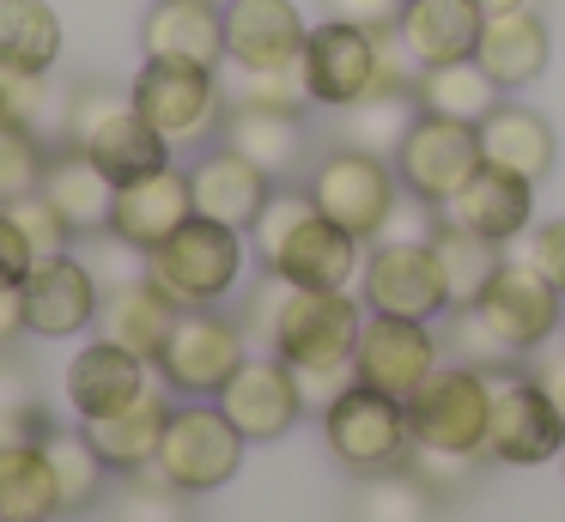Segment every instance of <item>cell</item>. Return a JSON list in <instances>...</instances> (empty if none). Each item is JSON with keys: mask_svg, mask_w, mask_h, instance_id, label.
Instances as JSON below:
<instances>
[{"mask_svg": "<svg viewBox=\"0 0 565 522\" xmlns=\"http://www.w3.org/2000/svg\"><path fill=\"white\" fill-rule=\"evenodd\" d=\"M237 322L249 334V352H274L298 376H353L365 298H353V291L286 286V279L262 274V286H249Z\"/></svg>", "mask_w": 565, "mask_h": 522, "instance_id": "6da1fadb", "label": "cell"}, {"mask_svg": "<svg viewBox=\"0 0 565 522\" xmlns=\"http://www.w3.org/2000/svg\"><path fill=\"white\" fill-rule=\"evenodd\" d=\"M249 249H256L262 274L286 279V286H317V291H347L365 267V243L341 231L310 189H274L262 219L249 225Z\"/></svg>", "mask_w": 565, "mask_h": 522, "instance_id": "7a4b0ae2", "label": "cell"}, {"mask_svg": "<svg viewBox=\"0 0 565 522\" xmlns=\"http://www.w3.org/2000/svg\"><path fill=\"white\" fill-rule=\"evenodd\" d=\"M310 104L322 109H353L365 97L383 92H414V55L402 49L395 31H359L347 19H322L310 24L305 55H298Z\"/></svg>", "mask_w": 565, "mask_h": 522, "instance_id": "3957f363", "label": "cell"}, {"mask_svg": "<svg viewBox=\"0 0 565 522\" xmlns=\"http://www.w3.org/2000/svg\"><path fill=\"white\" fill-rule=\"evenodd\" d=\"M244 267H249V231L213 225L201 213L147 255V279L177 310H213L225 291H237Z\"/></svg>", "mask_w": 565, "mask_h": 522, "instance_id": "277c9868", "label": "cell"}, {"mask_svg": "<svg viewBox=\"0 0 565 522\" xmlns=\"http://www.w3.org/2000/svg\"><path fill=\"white\" fill-rule=\"evenodd\" d=\"M322 437H329V456L341 461L353 480L371 473H395L414 456V425H407V401L383 395L371 383H347L341 395L322 407Z\"/></svg>", "mask_w": 565, "mask_h": 522, "instance_id": "5b68a950", "label": "cell"}, {"mask_svg": "<svg viewBox=\"0 0 565 522\" xmlns=\"http://www.w3.org/2000/svg\"><path fill=\"white\" fill-rule=\"evenodd\" d=\"M135 109L159 128V140L171 152H189V146H207L225 121V85L220 73L189 67V61H147L128 85Z\"/></svg>", "mask_w": 565, "mask_h": 522, "instance_id": "8992f818", "label": "cell"}, {"mask_svg": "<svg viewBox=\"0 0 565 522\" xmlns=\"http://www.w3.org/2000/svg\"><path fill=\"white\" fill-rule=\"evenodd\" d=\"M249 359V334L237 316H220V310H183L164 340V352L152 359L159 383L171 395H189V401H220V388L244 371Z\"/></svg>", "mask_w": 565, "mask_h": 522, "instance_id": "52a82bcc", "label": "cell"}, {"mask_svg": "<svg viewBox=\"0 0 565 522\" xmlns=\"http://www.w3.org/2000/svg\"><path fill=\"white\" fill-rule=\"evenodd\" d=\"M244 444L249 437L225 419L220 401H189V407H171V425H164V444L152 468L177 486V492L201 498L220 492L237 468H244Z\"/></svg>", "mask_w": 565, "mask_h": 522, "instance_id": "ba28073f", "label": "cell"}, {"mask_svg": "<svg viewBox=\"0 0 565 522\" xmlns=\"http://www.w3.org/2000/svg\"><path fill=\"white\" fill-rule=\"evenodd\" d=\"M395 177H402V189L414 194L419 206H431L438 213L444 201H456V194L468 189V177H475L487 158H480V128L475 121H456V116H431V109H419L414 128L402 134V146H395Z\"/></svg>", "mask_w": 565, "mask_h": 522, "instance_id": "9c48e42d", "label": "cell"}, {"mask_svg": "<svg viewBox=\"0 0 565 522\" xmlns=\"http://www.w3.org/2000/svg\"><path fill=\"white\" fill-rule=\"evenodd\" d=\"M487 419H492V376L450 359L407 395V425H414V444L426 449L487 456Z\"/></svg>", "mask_w": 565, "mask_h": 522, "instance_id": "30bf717a", "label": "cell"}, {"mask_svg": "<svg viewBox=\"0 0 565 522\" xmlns=\"http://www.w3.org/2000/svg\"><path fill=\"white\" fill-rule=\"evenodd\" d=\"M310 201H317L341 231H353L359 243H377L383 225L395 219V206H402V177H395L390 158L334 146V152L310 170Z\"/></svg>", "mask_w": 565, "mask_h": 522, "instance_id": "8fae6325", "label": "cell"}, {"mask_svg": "<svg viewBox=\"0 0 565 522\" xmlns=\"http://www.w3.org/2000/svg\"><path fill=\"white\" fill-rule=\"evenodd\" d=\"M359 298H365V310L414 316V322L444 316L450 310V286H444V262H438V249H431V237L371 243L365 267H359Z\"/></svg>", "mask_w": 565, "mask_h": 522, "instance_id": "7c38bea8", "label": "cell"}, {"mask_svg": "<svg viewBox=\"0 0 565 522\" xmlns=\"http://www.w3.org/2000/svg\"><path fill=\"white\" fill-rule=\"evenodd\" d=\"M487 456L504 468H535V461L565 456V419L553 401L529 383V371L492 376V419H487Z\"/></svg>", "mask_w": 565, "mask_h": 522, "instance_id": "4fadbf2b", "label": "cell"}, {"mask_svg": "<svg viewBox=\"0 0 565 522\" xmlns=\"http://www.w3.org/2000/svg\"><path fill=\"white\" fill-rule=\"evenodd\" d=\"M480 316L492 322V334L504 340V347H516L529 359L535 347H547L553 334H559V322H565V291L553 286L547 274H541L529 255H511V262L492 274V286L480 291V303H475Z\"/></svg>", "mask_w": 565, "mask_h": 522, "instance_id": "5bb4252c", "label": "cell"}, {"mask_svg": "<svg viewBox=\"0 0 565 522\" xmlns=\"http://www.w3.org/2000/svg\"><path fill=\"white\" fill-rule=\"evenodd\" d=\"M444 364V347L431 334V322H414V316H383L371 310L365 328H359V347H353V376L383 395L407 401L431 371Z\"/></svg>", "mask_w": 565, "mask_h": 522, "instance_id": "9a60e30c", "label": "cell"}, {"mask_svg": "<svg viewBox=\"0 0 565 522\" xmlns=\"http://www.w3.org/2000/svg\"><path fill=\"white\" fill-rule=\"evenodd\" d=\"M98 303H104V279L86 267L79 249L50 255L25 274V328L38 340H74L86 328H98Z\"/></svg>", "mask_w": 565, "mask_h": 522, "instance_id": "2e32d148", "label": "cell"}, {"mask_svg": "<svg viewBox=\"0 0 565 522\" xmlns=\"http://www.w3.org/2000/svg\"><path fill=\"white\" fill-rule=\"evenodd\" d=\"M220 407L249 444H274V437H286L310 413L305 388H298V371L286 359H274V352H249L244 371L220 388Z\"/></svg>", "mask_w": 565, "mask_h": 522, "instance_id": "e0dca14e", "label": "cell"}, {"mask_svg": "<svg viewBox=\"0 0 565 522\" xmlns=\"http://www.w3.org/2000/svg\"><path fill=\"white\" fill-rule=\"evenodd\" d=\"M189 219H195V194H189V170H177V158L140 182H122L110 206V231L140 255H152L164 237H177Z\"/></svg>", "mask_w": 565, "mask_h": 522, "instance_id": "ac0fdd59", "label": "cell"}, {"mask_svg": "<svg viewBox=\"0 0 565 522\" xmlns=\"http://www.w3.org/2000/svg\"><path fill=\"white\" fill-rule=\"evenodd\" d=\"M189 194H195L201 219L232 225V231H249L262 219V206H268V194H274V177L220 140V146H207V152L189 164Z\"/></svg>", "mask_w": 565, "mask_h": 522, "instance_id": "d6986e66", "label": "cell"}, {"mask_svg": "<svg viewBox=\"0 0 565 522\" xmlns=\"http://www.w3.org/2000/svg\"><path fill=\"white\" fill-rule=\"evenodd\" d=\"M305 36L298 0H225V67H298Z\"/></svg>", "mask_w": 565, "mask_h": 522, "instance_id": "ffe728a7", "label": "cell"}, {"mask_svg": "<svg viewBox=\"0 0 565 522\" xmlns=\"http://www.w3.org/2000/svg\"><path fill=\"white\" fill-rule=\"evenodd\" d=\"M62 388H67V407H74L79 425H86V419H104V413L128 407L140 388H152V364L98 334V340H86V347L67 359Z\"/></svg>", "mask_w": 565, "mask_h": 522, "instance_id": "44dd1931", "label": "cell"}, {"mask_svg": "<svg viewBox=\"0 0 565 522\" xmlns=\"http://www.w3.org/2000/svg\"><path fill=\"white\" fill-rule=\"evenodd\" d=\"M147 61H189V67H225V7L213 0H152L140 19Z\"/></svg>", "mask_w": 565, "mask_h": 522, "instance_id": "7402d4cb", "label": "cell"}, {"mask_svg": "<svg viewBox=\"0 0 565 522\" xmlns=\"http://www.w3.org/2000/svg\"><path fill=\"white\" fill-rule=\"evenodd\" d=\"M438 219H450V225H462V231H480V237H492V243H516L535 225V182L480 164L475 177H468V189L438 206Z\"/></svg>", "mask_w": 565, "mask_h": 522, "instance_id": "603a6c76", "label": "cell"}, {"mask_svg": "<svg viewBox=\"0 0 565 522\" xmlns=\"http://www.w3.org/2000/svg\"><path fill=\"white\" fill-rule=\"evenodd\" d=\"M480 24H487V12L475 0H407L395 36L414 55V67H450V61H475Z\"/></svg>", "mask_w": 565, "mask_h": 522, "instance_id": "cb8c5ba5", "label": "cell"}, {"mask_svg": "<svg viewBox=\"0 0 565 522\" xmlns=\"http://www.w3.org/2000/svg\"><path fill=\"white\" fill-rule=\"evenodd\" d=\"M164 425H171V388L152 383L140 388L128 407L104 413V419H86V437L110 473H135V468H152L159 461V444H164Z\"/></svg>", "mask_w": 565, "mask_h": 522, "instance_id": "d4e9b609", "label": "cell"}, {"mask_svg": "<svg viewBox=\"0 0 565 522\" xmlns=\"http://www.w3.org/2000/svg\"><path fill=\"white\" fill-rule=\"evenodd\" d=\"M67 146H79V152H86L92 164H98L104 177L116 182V189H122V182L152 177V170H164V164L177 158L171 146L159 140V128H152V121L135 109V97H128L122 109H110L98 128H86L79 140H67Z\"/></svg>", "mask_w": 565, "mask_h": 522, "instance_id": "484cf974", "label": "cell"}, {"mask_svg": "<svg viewBox=\"0 0 565 522\" xmlns=\"http://www.w3.org/2000/svg\"><path fill=\"white\" fill-rule=\"evenodd\" d=\"M177 303L164 298L159 286H152L147 274H135V279H116V286H104V303H98V334L104 340H116V347H128L135 359H159L164 352V340H171V328H177Z\"/></svg>", "mask_w": 565, "mask_h": 522, "instance_id": "4316f807", "label": "cell"}, {"mask_svg": "<svg viewBox=\"0 0 565 522\" xmlns=\"http://www.w3.org/2000/svg\"><path fill=\"white\" fill-rule=\"evenodd\" d=\"M480 73L499 85L504 97L535 85L547 73V24H541L535 7H516V12H492L480 24V49H475Z\"/></svg>", "mask_w": 565, "mask_h": 522, "instance_id": "83f0119b", "label": "cell"}, {"mask_svg": "<svg viewBox=\"0 0 565 522\" xmlns=\"http://www.w3.org/2000/svg\"><path fill=\"white\" fill-rule=\"evenodd\" d=\"M480 128V158H487L492 170H511V177H529V182H541L553 170V128H547V116L541 109H529V104H516V97H504L492 116H480L475 121Z\"/></svg>", "mask_w": 565, "mask_h": 522, "instance_id": "f1b7e54d", "label": "cell"}, {"mask_svg": "<svg viewBox=\"0 0 565 522\" xmlns=\"http://www.w3.org/2000/svg\"><path fill=\"white\" fill-rule=\"evenodd\" d=\"M43 194H50V206L67 219V225L79 231V237H98V231H110V206H116V182L104 177L98 164H92L79 146H50V170H43Z\"/></svg>", "mask_w": 565, "mask_h": 522, "instance_id": "f546056e", "label": "cell"}, {"mask_svg": "<svg viewBox=\"0 0 565 522\" xmlns=\"http://www.w3.org/2000/svg\"><path fill=\"white\" fill-rule=\"evenodd\" d=\"M220 140L232 146V152H244L249 164H262L268 177H286V170L305 164V128H298V116H286V109L225 104Z\"/></svg>", "mask_w": 565, "mask_h": 522, "instance_id": "4dcf8cb0", "label": "cell"}, {"mask_svg": "<svg viewBox=\"0 0 565 522\" xmlns=\"http://www.w3.org/2000/svg\"><path fill=\"white\" fill-rule=\"evenodd\" d=\"M62 516V486H55L43 437L0 456V522H50Z\"/></svg>", "mask_w": 565, "mask_h": 522, "instance_id": "1f68e13d", "label": "cell"}, {"mask_svg": "<svg viewBox=\"0 0 565 522\" xmlns=\"http://www.w3.org/2000/svg\"><path fill=\"white\" fill-rule=\"evenodd\" d=\"M431 249H438V262H444L450 310L480 303V291L492 286V274L511 262V255H504V243L480 237V231H462V225H450V219H431Z\"/></svg>", "mask_w": 565, "mask_h": 522, "instance_id": "d6a6232c", "label": "cell"}, {"mask_svg": "<svg viewBox=\"0 0 565 522\" xmlns=\"http://www.w3.org/2000/svg\"><path fill=\"white\" fill-rule=\"evenodd\" d=\"M62 61V19L50 0H0V67L50 73Z\"/></svg>", "mask_w": 565, "mask_h": 522, "instance_id": "836d02e7", "label": "cell"}, {"mask_svg": "<svg viewBox=\"0 0 565 522\" xmlns=\"http://www.w3.org/2000/svg\"><path fill=\"white\" fill-rule=\"evenodd\" d=\"M414 104L431 109V116L480 121L504 104V92L480 73V61H450V67H419L414 73Z\"/></svg>", "mask_w": 565, "mask_h": 522, "instance_id": "e575fe53", "label": "cell"}, {"mask_svg": "<svg viewBox=\"0 0 565 522\" xmlns=\"http://www.w3.org/2000/svg\"><path fill=\"white\" fill-rule=\"evenodd\" d=\"M43 449H50L55 486H62V510H92L104 498V480H110V461L92 449L86 425H50L43 432Z\"/></svg>", "mask_w": 565, "mask_h": 522, "instance_id": "d590c367", "label": "cell"}, {"mask_svg": "<svg viewBox=\"0 0 565 522\" xmlns=\"http://www.w3.org/2000/svg\"><path fill=\"white\" fill-rule=\"evenodd\" d=\"M431 504H438V492L414 468H395V473L359 480L353 504H347V522H431Z\"/></svg>", "mask_w": 565, "mask_h": 522, "instance_id": "8d00e7d4", "label": "cell"}, {"mask_svg": "<svg viewBox=\"0 0 565 522\" xmlns=\"http://www.w3.org/2000/svg\"><path fill=\"white\" fill-rule=\"evenodd\" d=\"M419 104L414 92H383V97H365V104L341 109V146L353 152H371V158H395L402 134L414 128Z\"/></svg>", "mask_w": 565, "mask_h": 522, "instance_id": "74e56055", "label": "cell"}, {"mask_svg": "<svg viewBox=\"0 0 565 522\" xmlns=\"http://www.w3.org/2000/svg\"><path fill=\"white\" fill-rule=\"evenodd\" d=\"M438 347H444V359H450V364H468V371H487V376L516 371V359H523L516 347H504V340L492 334V322L475 310V303H468V310H444Z\"/></svg>", "mask_w": 565, "mask_h": 522, "instance_id": "f35d334b", "label": "cell"}, {"mask_svg": "<svg viewBox=\"0 0 565 522\" xmlns=\"http://www.w3.org/2000/svg\"><path fill=\"white\" fill-rule=\"evenodd\" d=\"M43 170H50V140H43L31 121H7V128H0V206L38 194Z\"/></svg>", "mask_w": 565, "mask_h": 522, "instance_id": "ab89813d", "label": "cell"}, {"mask_svg": "<svg viewBox=\"0 0 565 522\" xmlns=\"http://www.w3.org/2000/svg\"><path fill=\"white\" fill-rule=\"evenodd\" d=\"M189 492H177L159 468L122 473V492L110 498V522H189Z\"/></svg>", "mask_w": 565, "mask_h": 522, "instance_id": "60d3db41", "label": "cell"}, {"mask_svg": "<svg viewBox=\"0 0 565 522\" xmlns=\"http://www.w3.org/2000/svg\"><path fill=\"white\" fill-rule=\"evenodd\" d=\"M225 85V104H256V109H286V116H305L310 92L298 67H232Z\"/></svg>", "mask_w": 565, "mask_h": 522, "instance_id": "b9f144b4", "label": "cell"}, {"mask_svg": "<svg viewBox=\"0 0 565 522\" xmlns=\"http://www.w3.org/2000/svg\"><path fill=\"white\" fill-rule=\"evenodd\" d=\"M13 219H19V231L31 237V255H38V262H50V255H67V249H74V237H79V231L50 206V194H43V189L25 194V201H13Z\"/></svg>", "mask_w": 565, "mask_h": 522, "instance_id": "7bdbcfd3", "label": "cell"}, {"mask_svg": "<svg viewBox=\"0 0 565 522\" xmlns=\"http://www.w3.org/2000/svg\"><path fill=\"white\" fill-rule=\"evenodd\" d=\"M475 461L480 456H462V449H426V444H414V456H407V468L419 473V480L431 486V492H456V486H468V473H475Z\"/></svg>", "mask_w": 565, "mask_h": 522, "instance_id": "ee69618b", "label": "cell"}, {"mask_svg": "<svg viewBox=\"0 0 565 522\" xmlns=\"http://www.w3.org/2000/svg\"><path fill=\"white\" fill-rule=\"evenodd\" d=\"M529 262H535L541 267V274H547L553 279V286H559L565 291V213L559 219H547V225H535V231H529Z\"/></svg>", "mask_w": 565, "mask_h": 522, "instance_id": "f6af8a7d", "label": "cell"}, {"mask_svg": "<svg viewBox=\"0 0 565 522\" xmlns=\"http://www.w3.org/2000/svg\"><path fill=\"white\" fill-rule=\"evenodd\" d=\"M407 0H329V19H347L359 31H395Z\"/></svg>", "mask_w": 565, "mask_h": 522, "instance_id": "bcb514c9", "label": "cell"}, {"mask_svg": "<svg viewBox=\"0 0 565 522\" xmlns=\"http://www.w3.org/2000/svg\"><path fill=\"white\" fill-rule=\"evenodd\" d=\"M31 267H38V255H31V237L19 231L13 206H0V279H25Z\"/></svg>", "mask_w": 565, "mask_h": 522, "instance_id": "7dc6e473", "label": "cell"}, {"mask_svg": "<svg viewBox=\"0 0 565 522\" xmlns=\"http://www.w3.org/2000/svg\"><path fill=\"white\" fill-rule=\"evenodd\" d=\"M529 383L553 401V413L565 419V347H535L529 352Z\"/></svg>", "mask_w": 565, "mask_h": 522, "instance_id": "c3c4849f", "label": "cell"}, {"mask_svg": "<svg viewBox=\"0 0 565 522\" xmlns=\"http://www.w3.org/2000/svg\"><path fill=\"white\" fill-rule=\"evenodd\" d=\"M31 407H43L38 376H31L19 359H0V413H31Z\"/></svg>", "mask_w": 565, "mask_h": 522, "instance_id": "681fc988", "label": "cell"}, {"mask_svg": "<svg viewBox=\"0 0 565 522\" xmlns=\"http://www.w3.org/2000/svg\"><path fill=\"white\" fill-rule=\"evenodd\" d=\"M25 328V279H0V347H13Z\"/></svg>", "mask_w": 565, "mask_h": 522, "instance_id": "f907efd6", "label": "cell"}, {"mask_svg": "<svg viewBox=\"0 0 565 522\" xmlns=\"http://www.w3.org/2000/svg\"><path fill=\"white\" fill-rule=\"evenodd\" d=\"M43 432H50V413H43V407L0 413V456H7V449H19V444H31V437H43Z\"/></svg>", "mask_w": 565, "mask_h": 522, "instance_id": "816d5d0a", "label": "cell"}, {"mask_svg": "<svg viewBox=\"0 0 565 522\" xmlns=\"http://www.w3.org/2000/svg\"><path fill=\"white\" fill-rule=\"evenodd\" d=\"M13 121V85H7V67H0V128Z\"/></svg>", "mask_w": 565, "mask_h": 522, "instance_id": "f5cc1de1", "label": "cell"}, {"mask_svg": "<svg viewBox=\"0 0 565 522\" xmlns=\"http://www.w3.org/2000/svg\"><path fill=\"white\" fill-rule=\"evenodd\" d=\"M475 7L492 19V12H516V7H529V0H475Z\"/></svg>", "mask_w": 565, "mask_h": 522, "instance_id": "db71d44e", "label": "cell"}, {"mask_svg": "<svg viewBox=\"0 0 565 522\" xmlns=\"http://www.w3.org/2000/svg\"><path fill=\"white\" fill-rule=\"evenodd\" d=\"M213 7H225V0H213Z\"/></svg>", "mask_w": 565, "mask_h": 522, "instance_id": "11a10c76", "label": "cell"}]
</instances>
